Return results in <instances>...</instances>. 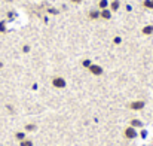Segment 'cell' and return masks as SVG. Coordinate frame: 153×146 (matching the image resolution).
Here are the masks:
<instances>
[{
    "instance_id": "cell-1",
    "label": "cell",
    "mask_w": 153,
    "mask_h": 146,
    "mask_svg": "<svg viewBox=\"0 0 153 146\" xmlns=\"http://www.w3.org/2000/svg\"><path fill=\"white\" fill-rule=\"evenodd\" d=\"M122 136H123V139H126V140H134V139L138 137V130L134 128V127H131V125H126V127L123 128Z\"/></svg>"
},
{
    "instance_id": "cell-2",
    "label": "cell",
    "mask_w": 153,
    "mask_h": 146,
    "mask_svg": "<svg viewBox=\"0 0 153 146\" xmlns=\"http://www.w3.org/2000/svg\"><path fill=\"white\" fill-rule=\"evenodd\" d=\"M126 107H128L129 110L140 112V110H143V109L146 107V101H144V100H132V101H129V103L126 104Z\"/></svg>"
},
{
    "instance_id": "cell-3",
    "label": "cell",
    "mask_w": 153,
    "mask_h": 146,
    "mask_svg": "<svg viewBox=\"0 0 153 146\" xmlns=\"http://www.w3.org/2000/svg\"><path fill=\"white\" fill-rule=\"evenodd\" d=\"M51 84H52V87L56 88V90H64V88L67 87V81H65V78H62V76H53Z\"/></svg>"
},
{
    "instance_id": "cell-4",
    "label": "cell",
    "mask_w": 153,
    "mask_h": 146,
    "mask_svg": "<svg viewBox=\"0 0 153 146\" xmlns=\"http://www.w3.org/2000/svg\"><path fill=\"white\" fill-rule=\"evenodd\" d=\"M88 72H89L92 76H102V75H104V69H102L100 64H95V63H92V64L88 67Z\"/></svg>"
},
{
    "instance_id": "cell-5",
    "label": "cell",
    "mask_w": 153,
    "mask_h": 146,
    "mask_svg": "<svg viewBox=\"0 0 153 146\" xmlns=\"http://www.w3.org/2000/svg\"><path fill=\"white\" fill-rule=\"evenodd\" d=\"M100 18L101 19H105V21H108V19H111V10L107 7V9H101L100 10Z\"/></svg>"
},
{
    "instance_id": "cell-6",
    "label": "cell",
    "mask_w": 153,
    "mask_h": 146,
    "mask_svg": "<svg viewBox=\"0 0 153 146\" xmlns=\"http://www.w3.org/2000/svg\"><path fill=\"white\" fill-rule=\"evenodd\" d=\"M36 130H37V124H34V122H28V124L24 125V131L25 133H34Z\"/></svg>"
},
{
    "instance_id": "cell-7",
    "label": "cell",
    "mask_w": 153,
    "mask_h": 146,
    "mask_svg": "<svg viewBox=\"0 0 153 146\" xmlns=\"http://www.w3.org/2000/svg\"><path fill=\"white\" fill-rule=\"evenodd\" d=\"M129 125L138 130V128H141V127H143V121H141V119H138V118H132V119L129 121Z\"/></svg>"
},
{
    "instance_id": "cell-8",
    "label": "cell",
    "mask_w": 153,
    "mask_h": 146,
    "mask_svg": "<svg viewBox=\"0 0 153 146\" xmlns=\"http://www.w3.org/2000/svg\"><path fill=\"white\" fill-rule=\"evenodd\" d=\"M141 34H144V36H150V34H153V24L144 25V27L141 28Z\"/></svg>"
},
{
    "instance_id": "cell-9",
    "label": "cell",
    "mask_w": 153,
    "mask_h": 146,
    "mask_svg": "<svg viewBox=\"0 0 153 146\" xmlns=\"http://www.w3.org/2000/svg\"><path fill=\"white\" fill-rule=\"evenodd\" d=\"M108 4H110V7H108V9H110L111 12H114V10H117V9H119V6H120V3H119V0H111V1H110Z\"/></svg>"
},
{
    "instance_id": "cell-10",
    "label": "cell",
    "mask_w": 153,
    "mask_h": 146,
    "mask_svg": "<svg viewBox=\"0 0 153 146\" xmlns=\"http://www.w3.org/2000/svg\"><path fill=\"white\" fill-rule=\"evenodd\" d=\"M13 136H15V139H16L18 142H21V140H24V139L27 137V133H25V131H16Z\"/></svg>"
},
{
    "instance_id": "cell-11",
    "label": "cell",
    "mask_w": 153,
    "mask_h": 146,
    "mask_svg": "<svg viewBox=\"0 0 153 146\" xmlns=\"http://www.w3.org/2000/svg\"><path fill=\"white\" fill-rule=\"evenodd\" d=\"M88 16H89V19H98L100 18V9L98 10H91L88 13Z\"/></svg>"
},
{
    "instance_id": "cell-12",
    "label": "cell",
    "mask_w": 153,
    "mask_h": 146,
    "mask_svg": "<svg viewBox=\"0 0 153 146\" xmlns=\"http://www.w3.org/2000/svg\"><path fill=\"white\" fill-rule=\"evenodd\" d=\"M19 146H34V143H33V140H31V139L25 137L24 140H21V142H19Z\"/></svg>"
},
{
    "instance_id": "cell-13",
    "label": "cell",
    "mask_w": 153,
    "mask_h": 146,
    "mask_svg": "<svg viewBox=\"0 0 153 146\" xmlns=\"http://www.w3.org/2000/svg\"><path fill=\"white\" fill-rule=\"evenodd\" d=\"M98 7H100V10H101V9H107V7H108V0H100Z\"/></svg>"
},
{
    "instance_id": "cell-14",
    "label": "cell",
    "mask_w": 153,
    "mask_h": 146,
    "mask_svg": "<svg viewBox=\"0 0 153 146\" xmlns=\"http://www.w3.org/2000/svg\"><path fill=\"white\" fill-rule=\"evenodd\" d=\"M80 64H82L85 69H88V67L92 64V60H89V58H85V60H82V63H80Z\"/></svg>"
},
{
    "instance_id": "cell-15",
    "label": "cell",
    "mask_w": 153,
    "mask_h": 146,
    "mask_svg": "<svg viewBox=\"0 0 153 146\" xmlns=\"http://www.w3.org/2000/svg\"><path fill=\"white\" fill-rule=\"evenodd\" d=\"M143 6L146 9H153V0H144L143 1Z\"/></svg>"
},
{
    "instance_id": "cell-16",
    "label": "cell",
    "mask_w": 153,
    "mask_h": 146,
    "mask_svg": "<svg viewBox=\"0 0 153 146\" xmlns=\"http://www.w3.org/2000/svg\"><path fill=\"white\" fill-rule=\"evenodd\" d=\"M120 42H122V37H119V36H114V37H113V43H114V45H119Z\"/></svg>"
},
{
    "instance_id": "cell-17",
    "label": "cell",
    "mask_w": 153,
    "mask_h": 146,
    "mask_svg": "<svg viewBox=\"0 0 153 146\" xmlns=\"http://www.w3.org/2000/svg\"><path fill=\"white\" fill-rule=\"evenodd\" d=\"M0 31L4 33L6 31V25H4V21H0Z\"/></svg>"
},
{
    "instance_id": "cell-18",
    "label": "cell",
    "mask_w": 153,
    "mask_h": 146,
    "mask_svg": "<svg viewBox=\"0 0 153 146\" xmlns=\"http://www.w3.org/2000/svg\"><path fill=\"white\" fill-rule=\"evenodd\" d=\"M28 51H30V45H24V46H22V52H25V54H27Z\"/></svg>"
},
{
    "instance_id": "cell-19",
    "label": "cell",
    "mask_w": 153,
    "mask_h": 146,
    "mask_svg": "<svg viewBox=\"0 0 153 146\" xmlns=\"http://www.w3.org/2000/svg\"><path fill=\"white\" fill-rule=\"evenodd\" d=\"M71 3H74V4H80L82 3V0H70Z\"/></svg>"
},
{
    "instance_id": "cell-20",
    "label": "cell",
    "mask_w": 153,
    "mask_h": 146,
    "mask_svg": "<svg viewBox=\"0 0 153 146\" xmlns=\"http://www.w3.org/2000/svg\"><path fill=\"white\" fill-rule=\"evenodd\" d=\"M3 66H4V64H3V61L0 60V69H3Z\"/></svg>"
},
{
    "instance_id": "cell-21",
    "label": "cell",
    "mask_w": 153,
    "mask_h": 146,
    "mask_svg": "<svg viewBox=\"0 0 153 146\" xmlns=\"http://www.w3.org/2000/svg\"><path fill=\"white\" fill-rule=\"evenodd\" d=\"M9 1H12V0H9Z\"/></svg>"
}]
</instances>
